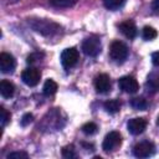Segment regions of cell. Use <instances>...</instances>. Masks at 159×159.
<instances>
[{
	"label": "cell",
	"mask_w": 159,
	"mask_h": 159,
	"mask_svg": "<svg viewBox=\"0 0 159 159\" xmlns=\"http://www.w3.org/2000/svg\"><path fill=\"white\" fill-rule=\"evenodd\" d=\"M27 24L30 25V27L43 35V36H55L57 34L61 32L62 27L60 24L52 21V20H48V19H27Z\"/></svg>",
	"instance_id": "cell-1"
},
{
	"label": "cell",
	"mask_w": 159,
	"mask_h": 159,
	"mask_svg": "<svg viewBox=\"0 0 159 159\" xmlns=\"http://www.w3.org/2000/svg\"><path fill=\"white\" fill-rule=\"evenodd\" d=\"M101 50H102V43L98 36H89L84 39L82 42V51L87 56L96 57L97 55H99Z\"/></svg>",
	"instance_id": "cell-2"
},
{
	"label": "cell",
	"mask_w": 159,
	"mask_h": 159,
	"mask_svg": "<svg viewBox=\"0 0 159 159\" xmlns=\"http://www.w3.org/2000/svg\"><path fill=\"white\" fill-rule=\"evenodd\" d=\"M128 56V47L122 41H113L109 47V57L117 62L122 63Z\"/></svg>",
	"instance_id": "cell-3"
},
{
	"label": "cell",
	"mask_w": 159,
	"mask_h": 159,
	"mask_svg": "<svg viewBox=\"0 0 159 159\" xmlns=\"http://www.w3.org/2000/svg\"><path fill=\"white\" fill-rule=\"evenodd\" d=\"M122 144V135L119 134V132H109L102 143V149L106 153H111L117 150Z\"/></svg>",
	"instance_id": "cell-4"
},
{
	"label": "cell",
	"mask_w": 159,
	"mask_h": 159,
	"mask_svg": "<svg viewBox=\"0 0 159 159\" xmlns=\"http://www.w3.org/2000/svg\"><path fill=\"white\" fill-rule=\"evenodd\" d=\"M155 153V147L152 142L149 140H143L138 144L134 145L133 148V154L137 158H148Z\"/></svg>",
	"instance_id": "cell-5"
},
{
	"label": "cell",
	"mask_w": 159,
	"mask_h": 159,
	"mask_svg": "<svg viewBox=\"0 0 159 159\" xmlns=\"http://www.w3.org/2000/svg\"><path fill=\"white\" fill-rule=\"evenodd\" d=\"M78 51L75 47H68L61 53V63L65 68H71L78 62Z\"/></svg>",
	"instance_id": "cell-6"
},
{
	"label": "cell",
	"mask_w": 159,
	"mask_h": 159,
	"mask_svg": "<svg viewBox=\"0 0 159 159\" xmlns=\"http://www.w3.org/2000/svg\"><path fill=\"white\" fill-rule=\"evenodd\" d=\"M40 78H41V73L37 68L35 67H30V68H26L22 71L21 73V80L25 84L30 86V87H35L39 82H40Z\"/></svg>",
	"instance_id": "cell-7"
},
{
	"label": "cell",
	"mask_w": 159,
	"mask_h": 159,
	"mask_svg": "<svg viewBox=\"0 0 159 159\" xmlns=\"http://www.w3.org/2000/svg\"><path fill=\"white\" fill-rule=\"evenodd\" d=\"M119 88L125 93H135L139 89V83L133 76H123L118 80Z\"/></svg>",
	"instance_id": "cell-8"
},
{
	"label": "cell",
	"mask_w": 159,
	"mask_h": 159,
	"mask_svg": "<svg viewBox=\"0 0 159 159\" xmlns=\"http://www.w3.org/2000/svg\"><path fill=\"white\" fill-rule=\"evenodd\" d=\"M147 125H148V122H147V119L143 118V117L132 118V119H129L128 123H127V128H128L129 133L133 134V135H138V134L143 133V132L145 130Z\"/></svg>",
	"instance_id": "cell-9"
},
{
	"label": "cell",
	"mask_w": 159,
	"mask_h": 159,
	"mask_svg": "<svg viewBox=\"0 0 159 159\" xmlns=\"http://www.w3.org/2000/svg\"><path fill=\"white\" fill-rule=\"evenodd\" d=\"M16 67V61L15 58L6 52L0 53V71L2 73H12Z\"/></svg>",
	"instance_id": "cell-10"
},
{
	"label": "cell",
	"mask_w": 159,
	"mask_h": 159,
	"mask_svg": "<svg viewBox=\"0 0 159 159\" xmlns=\"http://www.w3.org/2000/svg\"><path fill=\"white\" fill-rule=\"evenodd\" d=\"M94 88L98 93H107L111 89V80L107 73H99L94 78Z\"/></svg>",
	"instance_id": "cell-11"
},
{
	"label": "cell",
	"mask_w": 159,
	"mask_h": 159,
	"mask_svg": "<svg viewBox=\"0 0 159 159\" xmlns=\"http://www.w3.org/2000/svg\"><path fill=\"white\" fill-rule=\"evenodd\" d=\"M118 27H119V31L129 40H132L137 36V26H135L134 21H132V20H125V21L120 22Z\"/></svg>",
	"instance_id": "cell-12"
},
{
	"label": "cell",
	"mask_w": 159,
	"mask_h": 159,
	"mask_svg": "<svg viewBox=\"0 0 159 159\" xmlns=\"http://www.w3.org/2000/svg\"><path fill=\"white\" fill-rule=\"evenodd\" d=\"M0 93L4 98H11L15 93V86L6 80H2L0 82Z\"/></svg>",
	"instance_id": "cell-13"
},
{
	"label": "cell",
	"mask_w": 159,
	"mask_h": 159,
	"mask_svg": "<svg viewBox=\"0 0 159 159\" xmlns=\"http://www.w3.org/2000/svg\"><path fill=\"white\" fill-rule=\"evenodd\" d=\"M103 106H104V109H106L108 113L114 114V113L119 112V109H120V107H122V103H120L119 99H108V101L104 102Z\"/></svg>",
	"instance_id": "cell-14"
},
{
	"label": "cell",
	"mask_w": 159,
	"mask_h": 159,
	"mask_svg": "<svg viewBox=\"0 0 159 159\" xmlns=\"http://www.w3.org/2000/svg\"><path fill=\"white\" fill-rule=\"evenodd\" d=\"M57 88H58L57 83H56L53 80L48 78V80H46V81H45V83H43L42 92H43V94H45V96L50 97V96H52V94H55V93H56Z\"/></svg>",
	"instance_id": "cell-15"
},
{
	"label": "cell",
	"mask_w": 159,
	"mask_h": 159,
	"mask_svg": "<svg viewBox=\"0 0 159 159\" xmlns=\"http://www.w3.org/2000/svg\"><path fill=\"white\" fill-rule=\"evenodd\" d=\"M130 106L137 111H144L148 107V102L143 97H134L130 99Z\"/></svg>",
	"instance_id": "cell-16"
},
{
	"label": "cell",
	"mask_w": 159,
	"mask_h": 159,
	"mask_svg": "<svg viewBox=\"0 0 159 159\" xmlns=\"http://www.w3.org/2000/svg\"><path fill=\"white\" fill-rule=\"evenodd\" d=\"M124 2H125V0H103L104 7L108 10H112V11L120 9L124 5Z\"/></svg>",
	"instance_id": "cell-17"
},
{
	"label": "cell",
	"mask_w": 159,
	"mask_h": 159,
	"mask_svg": "<svg viewBox=\"0 0 159 159\" xmlns=\"http://www.w3.org/2000/svg\"><path fill=\"white\" fill-rule=\"evenodd\" d=\"M142 36H143L144 40L150 41V40H153V39H155L158 36V32L152 26H144L143 27V31H142Z\"/></svg>",
	"instance_id": "cell-18"
},
{
	"label": "cell",
	"mask_w": 159,
	"mask_h": 159,
	"mask_svg": "<svg viewBox=\"0 0 159 159\" xmlns=\"http://www.w3.org/2000/svg\"><path fill=\"white\" fill-rule=\"evenodd\" d=\"M77 0H50V4L56 7H72Z\"/></svg>",
	"instance_id": "cell-19"
},
{
	"label": "cell",
	"mask_w": 159,
	"mask_h": 159,
	"mask_svg": "<svg viewBox=\"0 0 159 159\" xmlns=\"http://www.w3.org/2000/svg\"><path fill=\"white\" fill-rule=\"evenodd\" d=\"M81 129H82V132H83L86 135H92V134H94V133L97 132L98 127H97V124L93 123V122H87V123H84V124L82 125Z\"/></svg>",
	"instance_id": "cell-20"
},
{
	"label": "cell",
	"mask_w": 159,
	"mask_h": 159,
	"mask_svg": "<svg viewBox=\"0 0 159 159\" xmlns=\"http://www.w3.org/2000/svg\"><path fill=\"white\" fill-rule=\"evenodd\" d=\"M62 157H63V158H67V159L77 158V154H76V152H75V147H73L72 144L63 147V149H62Z\"/></svg>",
	"instance_id": "cell-21"
},
{
	"label": "cell",
	"mask_w": 159,
	"mask_h": 159,
	"mask_svg": "<svg viewBox=\"0 0 159 159\" xmlns=\"http://www.w3.org/2000/svg\"><path fill=\"white\" fill-rule=\"evenodd\" d=\"M10 118H11V114L4 107H0V122H1V127H5L10 122Z\"/></svg>",
	"instance_id": "cell-22"
},
{
	"label": "cell",
	"mask_w": 159,
	"mask_h": 159,
	"mask_svg": "<svg viewBox=\"0 0 159 159\" xmlns=\"http://www.w3.org/2000/svg\"><path fill=\"white\" fill-rule=\"evenodd\" d=\"M29 158V154L26 152H12L7 155V159H26Z\"/></svg>",
	"instance_id": "cell-23"
},
{
	"label": "cell",
	"mask_w": 159,
	"mask_h": 159,
	"mask_svg": "<svg viewBox=\"0 0 159 159\" xmlns=\"http://www.w3.org/2000/svg\"><path fill=\"white\" fill-rule=\"evenodd\" d=\"M43 57V53H31L30 56H27V60H26V62L27 63H35V62H37V60H40L41 61V58Z\"/></svg>",
	"instance_id": "cell-24"
},
{
	"label": "cell",
	"mask_w": 159,
	"mask_h": 159,
	"mask_svg": "<svg viewBox=\"0 0 159 159\" xmlns=\"http://www.w3.org/2000/svg\"><path fill=\"white\" fill-rule=\"evenodd\" d=\"M32 119H34V116L31 114V113H26V114H24V117H22V119H21V125H27V124H30L31 122H32Z\"/></svg>",
	"instance_id": "cell-25"
},
{
	"label": "cell",
	"mask_w": 159,
	"mask_h": 159,
	"mask_svg": "<svg viewBox=\"0 0 159 159\" xmlns=\"http://www.w3.org/2000/svg\"><path fill=\"white\" fill-rule=\"evenodd\" d=\"M152 10L154 14L159 15V0H153L152 1Z\"/></svg>",
	"instance_id": "cell-26"
},
{
	"label": "cell",
	"mask_w": 159,
	"mask_h": 159,
	"mask_svg": "<svg viewBox=\"0 0 159 159\" xmlns=\"http://www.w3.org/2000/svg\"><path fill=\"white\" fill-rule=\"evenodd\" d=\"M152 62H153V65H155V66L159 67V51L153 52V55H152Z\"/></svg>",
	"instance_id": "cell-27"
},
{
	"label": "cell",
	"mask_w": 159,
	"mask_h": 159,
	"mask_svg": "<svg viewBox=\"0 0 159 159\" xmlns=\"http://www.w3.org/2000/svg\"><path fill=\"white\" fill-rule=\"evenodd\" d=\"M1 2H2L4 5H12V4L19 2V0H1Z\"/></svg>",
	"instance_id": "cell-28"
},
{
	"label": "cell",
	"mask_w": 159,
	"mask_h": 159,
	"mask_svg": "<svg viewBox=\"0 0 159 159\" xmlns=\"http://www.w3.org/2000/svg\"><path fill=\"white\" fill-rule=\"evenodd\" d=\"M157 124L159 125V116H158V119H157Z\"/></svg>",
	"instance_id": "cell-29"
}]
</instances>
